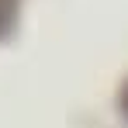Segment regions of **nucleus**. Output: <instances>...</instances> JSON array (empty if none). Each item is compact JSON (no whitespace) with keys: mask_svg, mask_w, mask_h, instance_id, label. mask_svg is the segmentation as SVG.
Returning <instances> with one entry per match:
<instances>
[{"mask_svg":"<svg viewBox=\"0 0 128 128\" xmlns=\"http://www.w3.org/2000/svg\"><path fill=\"white\" fill-rule=\"evenodd\" d=\"M121 111H125V118H128V83H125V90H121Z\"/></svg>","mask_w":128,"mask_h":128,"instance_id":"f03ea898","label":"nucleus"},{"mask_svg":"<svg viewBox=\"0 0 128 128\" xmlns=\"http://www.w3.org/2000/svg\"><path fill=\"white\" fill-rule=\"evenodd\" d=\"M14 18H18V0H0V38L14 28Z\"/></svg>","mask_w":128,"mask_h":128,"instance_id":"f257e3e1","label":"nucleus"}]
</instances>
